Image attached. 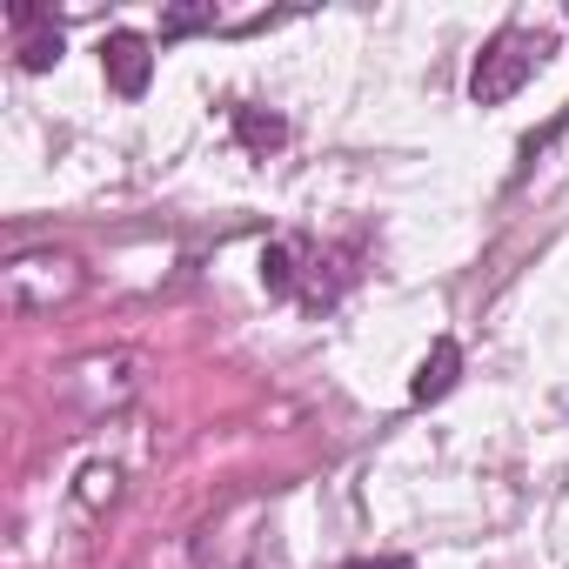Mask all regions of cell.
<instances>
[{
	"label": "cell",
	"instance_id": "2",
	"mask_svg": "<svg viewBox=\"0 0 569 569\" xmlns=\"http://www.w3.org/2000/svg\"><path fill=\"white\" fill-rule=\"evenodd\" d=\"M74 289H81L74 254H21V261L8 268V302H14V309H54V302H68Z\"/></svg>",
	"mask_w": 569,
	"mask_h": 569
},
{
	"label": "cell",
	"instance_id": "8",
	"mask_svg": "<svg viewBox=\"0 0 569 569\" xmlns=\"http://www.w3.org/2000/svg\"><path fill=\"white\" fill-rule=\"evenodd\" d=\"M194 28H214V8H174V14L161 21L168 41H174V34H194Z\"/></svg>",
	"mask_w": 569,
	"mask_h": 569
},
{
	"label": "cell",
	"instance_id": "7",
	"mask_svg": "<svg viewBox=\"0 0 569 569\" xmlns=\"http://www.w3.org/2000/svg\"><path fill=\"white\" fill-rule=\"evenodd\" d=\"M261 281H268V296H289V289H296V254L281 248V241L261 248Z\"/></svg>",
	"mask_w": 569,
	"mask_h": 569
},
{
	"label": "cell",
	"instance_id": "9",
	"mask_svg": "<svg viewBox=\"0 0 569 569\" xmlns=\"http://www.w3.org/2000/svg\"><path fill=\"white\" fill-rule=\"evenodd\" d=\"M81 482H88V489H81L88 502H101V496H114V469H88Z\"/></svg>",
	"mask_w": 569,
	"mask_h": 569
},
{
	"label": "cell",
	"instance_id": "5",
	"mask_svg": "<svg viewBox=\"0 0 569 569\" xmlns=\"http://www.w3.org/2000/svg\"><path fill=\"white\" fill-rule=\"evenodd\" d=\"M234 134H241L248 154H274L281 141H289V121L268 114V108H234Z\"/></svg>",
	"mask_w": 569,
	"mask_h": 569
},
{
	"label": "cell",
	"instance_id": "10",
	"mask_svg": "<svg viewBox=\"0 0 569 569\" xmlns=\"http://www.w3.org/2000/svg\"><path fill=\"white\" fill-rule=\"evenodd\" d=\"M349 569H416L409 556H362V562H349Z\"/></svg>",
	"mask_w": 569,
	"mask_h": 569
},
{
	"label": "cell",
	"instance_id": "3",
	"mask_svg": "<svg viewBox=\"0 0 569 569\" xmlns=\"http://www.w3.org/2000/svg\"><path fill=\"white\" fill-rule=\"evenodd\" d=\"M101 68H108V88L114 94H148V74H154V48H148V34H134V28H114L108 41H101Z\"/></svg>",
	"mask_w": 569,
	"mask_h": 569
},
{
	"label": "cell",
	"instance_id": "1",
	"mask_svg": "<svg viewBox=\"0 0 569 569\" xmlns=\"http://www.w3.org/2000/svg\"><path fill=\"white\" fill-rule=\"evenodd\" d=\"M542 68V41L536 34H522V28H502L482 54H476V74H469V94H476V108H496V101H509L529 74Z\"/></svg>",
	"mask_w": 569,
	"mask_h": 569
},
{
	"label": "cell",
	"instance_id": "6",
	"mask_svg": "<svg viewBox=\"0 0 569 569\" xmlns=\"http://www.w3.org/2000/svg\"><path fill=\"white\" fill-rule=\"evenodd\" d=\"M14 54H21V68H28V74H48V68L61 61V28H54V21H48V28H34Z\"/></svg>",
	"mask_w": 569,
	"mask_h": 569
},
{
	"label": "cell",
	"instance_id": "4",
	"mask_svg": "<svg viewBox=\"0 0 569 569\" xmlns=\"http://www.w3.org/2000/svg\"><path fill=\"white\" fill-rule=\"evenodd\" d=\"M456 376H462V349H456V336H436V349L422 356L409 396H416V402H442V396L456 389Z\"/></svg>",
	"mask_w": 569,
	"mask_h": 569
}]
</instances>
